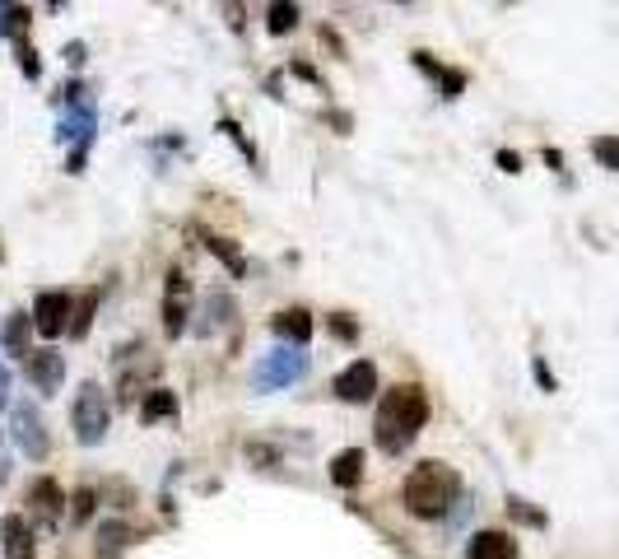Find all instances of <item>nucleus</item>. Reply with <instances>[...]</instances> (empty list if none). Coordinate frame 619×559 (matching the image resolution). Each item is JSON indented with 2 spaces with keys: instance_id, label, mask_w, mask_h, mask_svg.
<instances>
[{
  "instance_id": "1",
  "label": "nucleus",
  "mask_w": 619,
  "mask_h": 559,
  "mask_svg": "<svg viewBox=\"0 0 619 559\" xmlns=\"http://www.w3.org/2000/svg\"><path fill=\"white\" fill-rule=\"evenodd\" d=\"M429 424V396L419 382H396L377 396V415H373V438L387 457H401L410 443L419 438V429Z\"/></svg>"
},
{
  "instance_id": "2",
  "label": "nucleus",
  "mask_w": 619,
  "mask_h": 559,
  "mask_svg": "<svg viewBox=\"0 0 619 559\" xmlns=\"http://www.w3.org/2000/svg\"><path fill=\"white\" fill-rule=\"evenodd\" d=\"M457 494H461L457 466L429 457V462L410 466V476H405V485H401V504H405V513L433 522V518H443L447 508L457 504Z\"/></svg>"
},
{
  "instance_id": "3",
  "label": "nucleus",
  "mask_w": 619,
  "mask_h": 559,
  "mask_svg": "<svg viewBox=\"0 0 619 559\" xmlns=\"http://www.w3.org/2000/svg\"><path fill=\"white\" fill-rule=\"evenodd\" d=\"M70 424H75V438H80L84 448H94L103 443L112 429V406H108V392L98 387V382H84L80 392H75V406H70Z\"/></svg>"
},
{
  "instance_id": "4",
  "label": "nucleus",
  "mask_w": 619,
  "mask_h": 559,
  "mask_svg": "<svg viewBox=\"0 0 619 559\" xmlns=\"http://www.w3.org/2000/svg\"><path fill=\"white\" fill-rule=\"evenodd\" d=\"M303 373H308V355H303L298 345H280V350L261 355V364H256V373H252V387L256 392H275V387H289V382L303 378Z\"/></svg>"
},
{
  "instance_id": "5",
  "label": "nucleus",
  "mask_w": 619,
  "mask_h": 559,
  "mask_svg": "<svg viewBox=\"0 0 619 559\" xmlns=\"http://www.w3.org/2000/svg\"><path fill=\"white\" fill-rule=\"evenodd\" d=\"M10 434H14V443H19V452H28L33 462H42V457L52 452V434H47V420H42V410L33 406V401H19V406H14Z\"/></svg>"
},
{
  "instance_id": "6",
  "label": "nucleus",
  "mask_w": 619,
  "mask_h": 559,
  "mask_svg": "<svg viewBox=\"0 0 619 559\" xmlns=\"http://www.w3.org/2000/svg\"><path fill=\"white\" fill-rule=\"evenodd\" d=\"M187 317H191V280L173 266L168 271V294H163V331L177 341L187 331Z\"/></svg>"
},
{
  "instance_id": "7",
  "label": "nucleus",
  "mask_w": 619,
  "mask_h": 559,
  "mask_svg": "<svg viewBox=\"0 0 619 559\" xmlns=\"http://www.w3.org/2000/svg\"><path fill=\"white\" fill-rule=\"evenodd\" d=\"M70 289H47V294H38V303H33V327L42 331V336H66L70 327Z\"/></svg>"
},
{
  "instance_id": "8",
  "label": "nucleus",
  "mask_w": 619,
  "mask_h": 559,
  "mask_svg": "<svg viewBox=\"0 0 619 559\" xmlns=\"http://www.w3.org/2000/svg\"><path fill=\"white\" fill-rule=\"evenodd\" d=\"M336 396L350 401V406H364L368 396H377V369L373 359H354L350 369L336 373Z\"/></svg>"
},
{
  "instance_id": "9",
  "label": "nucleus",
  "mask_w": 619,
  "mask_h": 559,
  "mask_svg": "<svg viewBox=\"0 0 619 559\" xmlns=\"http://www.w3.org/2000/svg\"><path fill=\"white\" fill-rule=\"evenodd\" d=\"M24 373H28V382H33L42 396H52V392H61V378H66V359L56 355V350H33V355L24 359Z\"/></svg>"
},
{
  "instance_id": "10",
  "label": "nucleus",
  "mask_w": 619,
  "mask_h": 559,
  "mask_svg": "<svg viewBox=\"0 0 619 559\" xmlns=\"http://www.w3.org/2000/svg\"><path fill=\"white\" fill-rule=\"evenodd\" d=\"M66 504H70V499L61 494V485H56L52 476H42V480H33V485H28V508L38 513L42 527H56V522H61V508H66Z\"/></svg>"
},
{
  "instance_id": "11",
  "label": "nucleus",
  "mask_w": 619,
  "mask_h": 559,
  "mask_svg": "<svg viewBox=\"0 0 619 559\" xmlns=\"http://www.w3.org/2000/svg\"><path fill=\"white\" fill-rule=\"evenodd\" d=\"M0 550H5V559H38V541H33L28 518L10 513V518L0 522Z\"/></svg>"
},
{
  "instance_id": "12",
  "label": "nucleus",
  "mask_w": 619,
  "mask_h": 559,
  "mask_svg": "<svg viewBox=\"0 0 619 559\" xmlns=\"http://www.w3.org/2000/svg\"><path fill=\"white\" fill-rule=\"evenodd\" d=\"M28 331H33V317L28 313H10L0 322V350L14 359H28L33 355V345H28Z\"/></svg>"
},
{
  "instance_id": "13",
  "label": "nucleus",
  "mask_w": 619,
  "mask_h": 559,
  "mask_svg": "<svg viewBox=\"0 0 619 559\" xmlns=\"http://www.w3.org/2000/svg\"><path fill=\"white\" fill-rule=\"evenodd\" d=\"M270 327H275V336H280V341H294L298 350L312 341V317H308V308H284V313L270 317Z\"/></svg>"
},
{
  "instance_id": "14",
  "label": "nucleus",
  "mask_w": 619,
  "mask_h": 559,
  "mask_svg": "<svg viewBox=\"0 0 619 559\" xmlns=\"http://www.w3.org/2000/svg\"><path fill=\"white\" fill-rule=\"evenodd\" d=\"M415 66L429 75L433 84H438V94L443 98H457L461 89H466V70H452V66H438L429 52H415Z\"/></svg>"
},
{
  "instance_id": "15",
  "label": "nucleus",
  "mask_w": 619,
  "mask_h": 559,
  "mask_svg": "<svg viewBox=\"0 0 619 559\" xmlns=\"http://www.w3.org/2000/svg\"><path fill=\"white\" fill-rule=\"evenodd\" d=\"M466 559H517V541L508 532H475Z\"/></svg>"
},
{
  "instance_id": "16",
  "label": "nucleus",
  "mask_w": 619,
  "mask_h": 559,
  "mask_svg": "<svg viewBox=\"0 0 619 559\" xmlns=\"http://www.w3.org/2000/svg\"><path fill=\"white\" fill-rule=\"evenodd\" d=\"M359 480H364V448H345L331 457V485L340 490H359Z\"/></svg>"
},
{
  "instance_id": "17",
  "label": "nucleus",
  "mask_w": 619,
  "mask_h": 559,
  "mask_svg": "<svg viewBox=\"0 0 619 559\" xmlns=\"http://www.w3.org/2000/svg\"><path fill=\"white\" fill-rule=\"evenodd\" d=\"M94 313H98V289H84L80 299L70 303V341H84L89 327H94Z\"/></svg>"
},
{
  "instance_id": "18",
  "label": "nucleus",
  "mask_w": 619,
  "mask_h": 559,
  "mask_svg": "<svg viewBox=\"0 0 619 559\" xmlns=\"http://www.w3.org/2000/svg\"><path fill=\"white\" fill-rule=\"evenodd\" d=\"M177 415V396L168 392V387H154V392L140 401V420L154 424V420H173Z\"/></svg>"
},
{
  "instance_id": "19",
  "label": "nucleus",
  "mask_w": 619,
  "mask_h": 559,
  "mask_svg": "<svg viewBox=\"0 0 619 559\" xmlns=\"http://www.w3.org/2000/svg\"><path fill=\"white\" fill-rule=\"evenodd\" d=\"M28 24H33V10H24V5H0V38H28Z\"/></svg>"
},
{
  "instance_id": "20",
  "label": "nucleus",
  "mask_w": 619,
  "mask_h": 559,
  "mask_svg": "<svg viewBox=\"0 0 619 559\" xmlns=\"http://www.w3.org/2000/svg\"><path fill=\"white\" fill-rule=\"evenodd\" d=\"M201 238H205V247H210V252H215V257L224 261L233 275H247V261H243V252L233 247V238H219V233H201Z\"/></svg>"
},
{
  "instance_id": "21",
  "label": "nucleus",
  "mask_w": 619,
  "mask_h": 559,
  "mask_svg": "<svg viewBox=\"0 0 619 559\" xmlns=\"http://www.w3.org/2000/svg\"><path fill=\"white\" fill-rule=\"evenodd\" d=\"M294 24H298V5H284V0H275V5L266 10V28L275 33V38H280V33H289Z\"/></svg>"
},
{
  "instance_id": "22",
  "label": "nucleus",
  "mask_w": 619,
  "mask_h": 559,
  "mask_svg": "<svg viewBox=\"0 0 619 559\" xmlns=\"http://www.w3.org/2000/svg\"><path fill=\"white\" fill-rule=\"evenodd\" d=\"M122 546H126V527H122V522H112V527H103V532H98V559H117V555H122Z\"/></svg>"
},
{
  "instance_id": "23",
  "label": "nucleus",
  "mask_w": 619,
  "mask_h": 559,
  "mask_svg": "<svg viewBox=\"0 0 619 559\" xmlns=\"http://www.w3.org/2000/svg\"><path fill=\"white\" fill-rule=\"evenodd\" d=\"M219 131H224V136H229L233 145H238V150L247 154V164H252V168H261V154H256V145H252V140L243 136V126L233 122V117H224V122H219Z\"/></svg>"
},
{
  "instance_id": "24",
  "label": "nucleus",
  "mask_w": 619,
  "mask_h": 559,
  "mask_svg": "<svg viewBox=\"0 0 619 559\" xmlns=\"http://www.w3.org/2000/svg\"><path fill=\"white\" fill-rule=\"evenodd\" d=\"M14 56H19V70H24L28 80H38V75H42V61H38V52H33V42L19 38V42H14Z\"/></svg>"
},
{
  "instance_id": "25",
  "label": "nucleus",
  "mask_w": 619,
  "mask_h": 559,
  "mask_svg": "<svg viewBox=\"0 0 619 559\" xmlns=\"http://www.w3.org/2000/svg\"><path fill=\"white\" fill-rule=\"evenodd\" d=\"M326 327H331V336H336V341H345V345L359 341V322H354L350 313H331V322H326Z\"/></svg>"
},
{
  "instance_id": "26",
  "label": "nucleus",
  "mask_w": 619,
  "mask_h": 559,
  "mask_svg": "<svg viewBox=\"0 0 619 559\" xmlns=\"http://www.w3.org/2000/svg\"><path fill=\"white\" fill-rule=\"evenodd\" d=\"M89 513H94V490H75V494H70V522H75V527H84V522H89Z\"/></svg>"
},
{
  "instance_id": "27",
  "label": "nucleus",
  "mask_w": 619,
  "mask_h": 559,
  "mask_svg": "<svg viewBox=\"0 0 619 559\" xmlns=\"http://www.w3.org/2000/svg\"><path fill=\"white\" fill-rule=\"evenodd\" d=\"M508 513H512V522H526V527H545V513H536V508L526 504V499H517V494L508 499Z\"/></svg>"
},
{
  "instance_id": "28",
  "label": "nucleus",
  "mask_w": 619,
  "mask_h": 559,
  "mask_svg": "<svg viewBox=\"0 0 619 559\" xmlns=\"http://www.w3.org/2000/svg\"><path fill=\"white\" fill-rule=\"evenodd\" d=\"M592 154H596V159H601L606 168H615V173H619V140H615V136H596V140H592Z\"/></svg>"
},
{
  "instance_id": "29",
  "label": "nucleus",
  "mask_w": 619,
  "mask_h": 559,
  "mask_svg": "<svg viewBox=\"0 0 619 559\" xmlns=\"http://www.w3.org/2000/svg\"><path fill=\"white\" fill-rule=\"evenodd\" d=\"M498 168H503V173H522V154L498 150Z\"/></svg>"
},
{
  "instance_id": "30",
  "label": "nucleus",
  "mask_w": 619,
  "mask_h": 559,
  "mask_svg": "<svg viewBox=\"0 0 619 559\" xmlns=\"http://www.w3.org/2000/svg\"><path fill=\"white\" fill-rule=\"evenodd\" d=\"M10 480V448H5V429H0V485Z\"/></svg>"
},
{
  "instance_id": "31",
  "label": "nucleus",
  "mask_w": 619,
  "mask_h": 559,
  "mask_svg": "<svg viewBox=\"0 0 619 559\" xmlns=\"http://www.w3.org/2000/svg\"><path fill=\"white\" fill-rule=\"evenodd\" d=\"M10 369H5V364H0V410H5V406H10Z\"/></svg>"
},
{
  "instance_id": "32",
  "label": "nucleus",
  "mask_w": 619,
  "mask_h": 559,
  "mask_svg": "<svg viewBox=\"0 0 619 559\" xmlns=\"http://www.w3.org/2000/svg\"><path fill=\"white\" fill-rule=\"evenodd\" d=\"M289 70H294L298 80H308V84H322V75H317V70H312V66H303V61H294V66H289Z\"/></svg>"
},
{
  "instance_id": "33",
  "label": "nucleus",
  "mask_w": 619,
  "mask_h": 559,
  "mask_svg": "<svg viewBox=\"0 0 619 559\" xmlns=\"http://www.w3.org/2000/svg\"><path fill=\"white\" fill-rule=\"evenodd\" d=\"M536 378H540V387H545V392H554V378H550V369H545L540 359H536Z\"/></svg>"
}]
</instances>
